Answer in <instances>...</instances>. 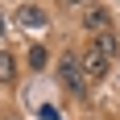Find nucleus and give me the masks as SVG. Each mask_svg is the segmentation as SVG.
I'll use <instances>...</instances> for the list:
<instances>
[{
    "mask_svg": "<svg viewBox=\"0 0 120 120\" xmlns=\"http://www.w3.org/2000/svg\"><path fill=\"white\" fill-rule=\"evenodd\" d=\"M91 50H99V54H104V58H116V33H99L95 41H91Z\"/></svg>",
    "mask_w": 120,
    "mask_h": 120,
    "instance_id": "6",
    "label": "nucleus"
},
{
    "mask_svg": "<svg viewBox=\"0 0 120 120\" xmlns=\"http://www.w3.org/2000/svg\"><path fill=\"white\" fill-rule=\"evenodd\" d=\"M83 29L87 33H112V12L108 8H87V17H83Z\"/></svg>",
    "mask_w": 120,
    "mask_h": 120,
    "instance_id": "4",
    "label": "nucleus"
},
{
    "mask_svg": "<svg viewBox=\"0 0 120 120\" xmlns=\"http://www.w3.org/2000/svg\"><path fill=\"white\" fill-rule=\"evenodd\" d=\"M46 58H50V54H46L41 46H29V58H25V62H29L33 71H41V66H46Z\"/></svg>",
    "mask_w": 120,
    "mask_h": 120,
    "instance_id": "7",
    "label": "nucleus"
},
{
    "mask_svg": "<svg viewBox=\"0 0 120 120\" xmlns=\"http://www.w3.org/2000/svg\"><path fill=\"white\" fill-rule=\"evenodd\" d=\"M4 29H8V25H4V17H0V37H4Z\"/></svg>",
    "mask_w": 120,
    "mask_h": 120,
    "instance_id": "8",
    "label": "nucleus"
},
{
    "mask_svg": "<svg viewBox=\"0 0 120 120\" xmlns=\"http://www.w3.org/2000/svg\"><path fill=\"white\" fill-rule=\"evenodd\" d=\"M58 75H62V83H66V91L71 95H79V99H87V79H83V71H79V58L75 54H66V58L58 62Z\"/></svg>",
    "mask_w": 120,
    "mask_h": 120,
    "instance_id": "1",
    "label": "nucleus"
},
{
    "mask_svg": "<svg viewBox=\"0 0 120 120\" xmlns=\"http://www.w3.org/2000/svg\"><path fill=\"white\" fill-rule=\"evenodd\" d=\"M12 21L21 25V29H41V25H46V8H37V4H17V8H12Z\"/></svg>",
    "mask_w": 120,
    "mask_h": 120,
    "instance_id": "3",
    "label": "nucleus"
},
{
    "mask_svg": "<svg viewBox=\"0 0 120 120\" xmlns=\"http://www.w3.org/2000/svg\"><path fill=\"white\" fill-rule=\"evenodd\" d=\"M0 83H4V87L17 83V58H12L8 50H0Z\"/></svg>",
    "mask_w": 120,
    "mask_h": 120,
    "instance_id": "5",
    "label": "nucleus"
},
{
    "mask_svg": "<svg viewBox=\"0 0 120 120\" xmlns=\"http://www.w3.org/2000/svg\"><path fill=\"white\" fill-rule=\"evenodd\" d=\"M75 58H79V71H83V79H87V83H99V79L112 71V62L104 58L99 50H91V46H87L83 54H75Z\"/></svg>",
    "mask_w": 120,
    "mask_h": 120,
    "instance_id": "2",
    "label": "nucleus"
},
{
    "mask_svg": "<svg viewBox=\"0 0 120 120\" xmlns=\"http://www.w3.org/2000/svg\"><path fill=\"white\" fill-rule=\"evenodd\" d=\"M66 4H87V0H66Z\"/></svg>",
    "mask_w": 120,
    "mask_h": 120,
    "instance_id": "9",
    "label": "nucleus"
}]
</instances>
